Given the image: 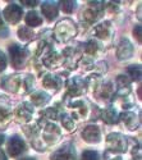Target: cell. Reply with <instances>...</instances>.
I'll return each mask as SVG.
<instances>
[{
  "mask_svg": "<svg viewBox=\"0 0 142 160\" xmlns=\"http://www.w3.org/2000/svg\"><path fill=\"white\" fill-rule=\"evenodd\" d=\"M21 160H35L33 158H23V159H21Z\"/></svg>",
  "mask_w": 142,
  "mask_h": 160,
  "instance_id": "1f68e13d",
  "label": "cell"
},
{
  "mask_svg": "<svg viewBox=\"0 0 142 160\" xmlns=\"http://www.w3.org/2000/svg\"><path fill=\"white\" fill-rule=\"evenodd\" d=\"M96 35L101 38H106L109 36V27L108 24H99L96 27Z\"/></svg>",
  "mask_w": 142,
  "mask_h": 160,
  "instance_id": "e0dca14e",
  "label": "cell"
},
{
  "mask_svg": "<svg viewBox=\"0 0 142 160\" xmlns=\"http://www.w3.org/2000/svg\"><path fill=\"white\" fill-rule=\"evenodd\" d=\"M24 151V142L18 137V136H13L9 141L8 146V152L10 156H19Z\"/></svg>",
  "mask_w": 142,
  "mask_h": 160,
  "instance_id": "5b68a950",
  "label": "cell"
},
{
  "mask_svg": "<svg viewBox=\"0 0 142 160\" xmlns=\"http://www.w3.org/2000/svg\"><path fill=\"white\" fill-rule=\"evenodd\" d=\"M133 52V46L127 38H123L118 45V58L119 59H128Z\"/></svg>",
  "mask_w": 142,
  "mask_h": 160,
  "instance_id": "52a82bcc",
  "label": "cell"
},
{
  "mask_svg": "<svg viewBox=\"0 0 142 160\" xmlns=\"http://www.w3.org/2000/svg\"><path fill=\"white\" fill-rule=\"evenodd\" d=\"M0 160H7V158L4 155V151H2V150H0Z\"/></svg>",
  "mask_w": 142,
  "mask_h": 160,
  "instance_id": "f546056e",
  "label": "cell"
},
{
  "mask_svg": "<svg viewBox=\"0 0 142 160\" xmlns=\"http://www.w3.org/2000/svg\"><path fill=\"white\" fill-rule=\"evenodd\" d=\"M136 36H137L138 42H141V26H137V27L135 28V37Z\"/></svg>",
  "mask_w": 142,
  "mask_h": 160,
  "instance_id": "4316f807",
  "label": "cell"
},
{
  "mask_svg": "<svg viewBox=\"0 0 142 160\" xmlns=\"http://www.w3.org/2000/svg\"><path fill=\"white\" fill-rule=\"evenodd\" d=\"M18 33H19V37H21L22 40H31V38L33 37V32H32L31 30H28V28H26V27L19 28Z\"/></svg>",
  "mask_w": 142,
  "mask_h": 160,
  "instance_id": "ffe728a7",
  "label": "cell"
},
{
  "mask_svg": "<svg viewBox=\"0 0 142 160\" xmlns=\"http://www.w3.org/2000/svg\"><path fill=\"white\" fill-rule=\"evenodd\" d=\"M74 8V2H61V9L66 13H71Z\"/></svg>",
  "mask_w": 142,
  "mask_h": 160,
  "instance_id": "603a6c76",
  "label": "cell"
},
{
  "mask_svg": "<svg viewBox=\"0 0 142 160\" xmlns=\"http://www.w3.org/2000/svg\"><path fill=\"white\" fill-rule=\"evenodd\" d=\"M26 23L31 26V27H37V26H40L42 23V17L37 12H30L26 16Z\"/></svg>",
  "mask_w": 142,
  "mask_h": 160,
  "instance_id": "8fae6325",
  "label": "cell"
},
{
  "mask_svg": "<svg viewBox=\"0 0 142 160\" xmlns=\"http://www.w3.org/2000/svg\"><path fill=\"white\" fill-rule=\"evenodd\" d=\"M10 58H12V64L14 68H22L24 63V51L19 45H13L9 48Z\"/></svg>",
  "mask_w": 142,
  "mask_h": 160,
  "instance_id": "7a4b0ae2",
  "label": "cell"
},
{
  "mask_svg": "<svg viewBox=\"0 0 142 160\" xmlns=\"http://www.w3.org/2000/svg\"><path fill=\"white\" fill-rule=\"evenodd\" d=\"M42 13H44V16L49 21H53L58 16V7H56V4H54V3H45L42 5Z\"/></svg>",
  "mask_w": 142,
  "mask_h": 160,
  "instance_id": "30bf717a",
  "label": "cell"
},
{
  "mask_svg": "<svg viewBox=\"0 0 142 160\" xmlns=\"http://www.w3.org/2000/svg\"><path fill=\"white\" fill-rule=\"evenodd\" d=\"M82 160H99V155L96 151H85L82 155Z\"/></svg>",
  "mask_w": 142,
  "mask_h": 160,
  "instance_id": "44dd1931",
  "label": "cell"
},
{
  "mask_svg": "<svg viewBox=\"0 0 142 160\" xmlns=\"http://www.w3.org/2000/svg\"><path fill=\"white\" fill-rule=\"evenodd\" d=\"M3 32H5V33H7V28H5V26H4V22H3L2 16H0V36L4 35Z\"/></svg>",
  "mask_w": 142,
  "mask_h": 160,
  "instance_id": "83f0119b",
  "label": "cell"
},
{
  "mask_svg": "<svg viewBox=\"0 0 142 160\" xmlns=\"http://www.w3.org/2000/svg\"><path fill=\"white\" fill-rule=\"evenodd\" d=\"M96 49H97V45H96V42H94V41H90V42L86 45V52H87V54H95Z\"/></svg>",
  "mask_w": 142,
  "mask_h": 160,
  "instance_id": "cb8c5ba5",
  "label": "cell"
},
{
  "mask_svg": "<svg viewBox=\"0 0 142 160\" xmlns=\"http://www.w3.org/2000/svg\"><path fill=\"white\" fill-rule=\"evenodd\" d=\"M96 13H97V9H88V10H86L85 12V14H83V18L87 21V22H90V23H91V22H95L96 19H97V14H96Z\"/></svg>",
  "mask_w": 142,
  "mask_h": 160,
  "instance_id": "ac0fdd59",
  "label": "cell"
},
{
  "mask_svg": "<svg viewBox=\"0 0 142 160\" xmlns=\"http://www.w3.org/2000/svg\"><path fill=\"white\" fill-rule=\"evenodd\" d=\"M8 117H9V113H8L5 109L0 108V122H4Z\"/></svg>",
  "mask_w": 142,
  "mask_h": 160,
  "instance_id": "484cf974",
  "label": "cell"
},
{
  "mask_svg": "<svg viewBox=\"0 0 142 160\" xmlns=\"http://www.w3.org/2000/svg\"><path fill=\"white\" fill-rule=\"evenodd\" d=\"M82 137L87 142H99L100 141V129L96 126H88L83 129Z\"/></svg>",
  "mask_w": 142,
  "mask_h": 160,
  "instance_id": "8992f818",
  "label": "cell"
},
{
  "mask_svg": "<svg viewBox=\"0 0 142 160\" xmlns=\"http://www.w3.org/2000/svg\"><path fill=\"white\" fill-rule=\"evenodd\" d=\"M51 160H76L74 151L67 146V148L60 149L59 151H56L53 156H51Z\"/></svg>",
  "mask_w": 142,
  "mask_h": 160,
  "instance_id": "ba28073f",
  "label": "cell"
},
{
  "mask_svg": "<svg viewBox=\"0 0 142 160\" xmlns=\"http://www.w3.org/2000/svg\"><path fill=\"white\" fill-rule=\"evenodd\" d=\"M108 143L110 146V149L114 151H124L127 149V142L124 140V137L119 133H111L108 137Z\"/></svg>",
  "mask_w": 142,
  "mask_h": 160,
  "instance_id": "277c9868",
  "label": "cell"
},
{
  "mask_svg": "<svg viewBox=\"0 0 142 160\" xmlns=\"http://www.w3.org/2000/svg\"><path fill=\"white\" fill-rule=\"evenodd\" d=\"M4 142V136L3 135H0V145H2Z\"/></svg>",
  "mask_w": 142,
  "mask_h": 160,
  "instance_id": "4dcf8cb0",
  "label": "cell"
},
{
  "mask_svg": "<svg viewBox=\"0 0 142 160\" xmlns=\"http://www.w3.org/2000/svg\"><path fill=\"white\" fill-rule=\"evenodd\" d=\"M26 5H30V7H35L36 4H37V2H36V0H33V2H32V0H30V2H28V0H26V2H23Z\"/></svg>",
  "mask_w": 142,
  "mask_h": 160,
  "instance_id": "f1b7e54d",
  "label": "cell"
},
{
  "mask_svg": "<svg viewBox=\"0 0 142 160\" xmlns=\"http://www.w3.org/2000/svg\"><path fill=\"white\" fill-rule=\"evenodd\" d=\"M49 96L46 94H42V92H37V94L32 95V101L36 105H44L45 102H47Z\"/></svg>",
  "mask_w": 142,
  "mask_h": 160,
  "instance_id": "2e32d148",
  "label": "cell"
},
{
  "mask_svg": "<svg viewBox=\"0 0 142 160\" xmlns=\"http://www.w3.org/2000/svg\"><path fill=\"white\" fill-rule=\"evenodd\" d=\"M44 85H45V87H47V88L56 90V88L60 87L61 82H60V79H59L56 76H54V74H47V76L44 78Z\"/></svg>",
  "mask_w": 142,
  "mask_h": 160,
  "instance_id": "7c38bea8",
  "label": "cell"
},
{
  "mask_svg": "<svg viewBox=\"0 0 142 160\" xmlns=\"http://www.w3.org/2000/svg\"><path fill=\"white\" fill-rule=\"evenodd\" d=\"M3 16H4V18L9 22V23H17V22H19L21 19H22V9L17 5V4H12V5H9L5 10H4V13H3Z\"/></svg>",
  "mask_w": 142,
  "mask_h": 160,
  "instance_id": "3957f363",
  "label": "cell"
},
{
  "mask_svg": "<svg viewBox=\"0 0 142 160\" xmlns=\"http://www.w3.org/2000/svg\"><path fill=\"white\" fill-rule=\"evenodd\" d=\"M56 36L60 40H69L71 37H73L76 35V27L72 24L71 21H61L58 26H56V30H55Z\"/></svg>",
  "mask_w": 142,
  "mask_h": 160,
  "instance_id": "6da1fadb",
  "label": "cell"
},
{
  "mask_svg": "<svg viewBox=\"0 0 142 160\" xmlns=\"http://www.w3.org/2000/svg\"><path fill=\"white\" fill-rule=\"evenodd\" d=\"M61 122H63V124H64V127H66L67 129H73V127H74V123L72 122V119L67 115V114H64V117H63V119H61Z\"/></svg>",
  "mask_w": 142,
  "mask_h": 160,
  "instance_id": "7402d4cb",
  "label": "cell"
},
{
  "mask_svg": "<svg viewBox=\"0 0 142 160\" xmlns=\"http://www.w3.org/2000/svg\"><path fill=\"white\" fill-rule=\"evenodd\" d=\"M102 119L106 122V123H115V121H117V113H115V110L113 109H106L105 112H102Z\"/></svg>",
  "mask_w": 142,
  "mask_h": 160,
  "instance_id": "9a60e30c",
  "label": "cell"
},
{
  "mask_svg": "<svg viewBox=\"0 0 142 160\" xmlns=\"http://www.w3.org/2000/svg\"><path fill=\"white\" fill-rule=\"evenodd\" d=\"M3 85H4V87H5L7 90H9V91H17V88H18V86H19L21 83H19V78H18V77L10 76V77H7V78L4 79Z\"/></svg>",
  "mask_w": 142,
  "mask_h": 160,
  "instance_id": "4fadbf2b",
  "label": "cell"
},
{
  "mask_svg": "<svg viewBox=\"0 0 142 160\" xmlns=\"http://www.w3.org/2000/svg\"><path fill=\"white\" fill-rule=\"evenodd\" d=\"M128 74H131L132 79H140L141 77V67L140 65H133V67H130L128 68Z\"/></svg>",
  "mask_w": 142,
  "mask_h": 160,
  "instance_id": "d6986e66",
  "label": "cell"
},
{
  "mask_svg": "<svg viewBox=\"0 0 142 160\" xmlns=\"http://www.w3.org/2000/svg\"><path fill=\"white\" fill-rule=\"evenodd\" d=\"M122 121L125 123V126H128L130 129H135L137 126H136V115L133 113H124L122 114Z\"/></svg>",
  "mask_w": 142,
  "mask_h": 160,
  "instance_id": "5bb4252c",
  "label": "cell"
},
{
  "mask_svg": "<svg viewBox=\"0 0 142 160\" xmlns=\"http://www.w3.org/2000/svg\"><path fill=\"white\" fill-rule=\"evenodd\" d=\"M32 106H30V104H23L21 108L18 109L17 112V118L19 119L21 122H27L31 119V115H32Z\"/></svg>",
  "mask_w": 142,
  "mask_h": 160,
  "instance_id": "9c48e42d",
  "label": "cell"
},
{
  "mask_svg": "<svg viewBox=\"0 0 142 160\" xmlns=\"http://www.w3.org/2000/svg\"><path fill=\"white\" fill-rule=\"evenodd\" d=\"M7 67V59H5V55L0 51V73H2Z\"/></svg>",
  "mask_w": 142,
  "mask_h": 160,
  "instance_id": "d4e9b609",
  "label": "cell"
}]
</instances>
